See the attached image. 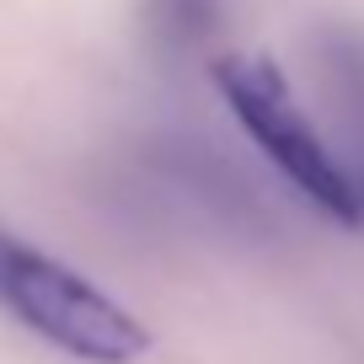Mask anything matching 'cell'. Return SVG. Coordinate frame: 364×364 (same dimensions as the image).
Here are the masks:
<instances>
[{
	"instance_id": "obj_1",
	"label": "cell",
	"mask_w": 364,
	"mask_h": 364,
	"mask_svg": "<svg viewBox=\"0 0 364 364\" xmlns=\"http://www.w3.org/2000/svg\"><path fill=\"white\" fill-rule=\"evenodd\" d=\"M209 80H215L220 102L236 113V124L247 129V139L284 171L289 188H295L311 209H321V215H327L332 225H343V230L364 225L359 182L321 145L316 124L306 118V107H300V97L289 91L284 70L273 65L268 54H220L215 65H209Z\"/></svg>"
},
{
	"instance_id": "obj_2",
	"label": "cell",
	"mask_w": 364,
	"mask_h": 364,
	"mask_svg": "<svg viewBox=\"0 0 364 364\" xmlns=\"http://www.w3.org/2000/svg\"><path fill=\"white\" fill-rule=\"evenodd\" d=\"M0 306L43 343L86 364H134L150 348L145 321L129 316L107 289L6 230H0Z\"/></svg>"
},
{
	"instance_id": "obj_3",
	"label": "cell",
	"mask_w": 364,
	"mask_h": 364,
	"mask_svg": "<svg viewBox=\"0 0 364 364\" xmlns=\"http://www.w3.org/2000/svg\"><path fill=\"white\" fill-rule=\"evenodd\" d=\"M156 11L166 16L171 11V22H166V33L171 38H182V43H193V38H204L209 27H215V0H156Z\"/></svg>"
}]
</instances>
